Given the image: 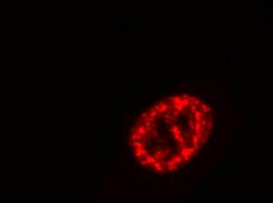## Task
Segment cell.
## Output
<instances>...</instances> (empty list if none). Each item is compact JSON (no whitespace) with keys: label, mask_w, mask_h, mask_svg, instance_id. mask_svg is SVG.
<instances>
[{"label":"cell","mask_w":273,"mask_h":203,"mask_svg":"<svg viewBox=\"0 0 273 203\" xmlns=\"http://www.w3.org/2000/svg\"><path fill=\"white\" fill-rule=\"evenodd\" d=\"M173 97H174V95H173V94H171V95H170V96H168V99H167V100H168V101H171V102H172V101H173Z\"/></svg>","instance_id":"28"},{"label":"cell","mask_w":273,"mask_h":203,"mask_svg":"<svg viewBox=\"0 0 273 203\" xmlns=\"http://www.w3.org/2000/svg\"><path fill=\"white\" fill-rule=\"evenodd\" d=\"M213 109H217V101L213 102Z\"/></svg>","instance_id":"31"},{"label":"cell","mask_w":273,"mask_h":203,"mask_svg":"<svg viewBox=\"0 0 273 203\" xmlns=\"http://www.w3.org/2000/svg\"><path fill=\"white\" fill-rule=\"evenodd\" d=\"M206 127H207V129H208V130H211V129L213 128V122L208 121V122H207V126H206Z\"/></svg>","instance_id":"24"},{"label":"cell","mask_w":273,"mask_h":203,"mask_svg":"<svg viewBox=\"0 0 273 203\" xmlns=\"http://www.w3.org/2000/svg\"><path fill=\"white\" fill-rule=\"evenodd\" d=\"M136 134H139V135L141 136V137H144V136H147L148 135V130L142 126V124H140V126H138V128H136Z\"/></svg>","instance_id":"2"},{"label":"cell","mask_w":273,"mask_h":203,"mask_svg":"<svg viewBox=\"0 0 273 203\" xmlns=\"http://www.w3.org/2000/svg\"><path fill=\"white\" fill-rule=\"evenodd\" d=\"M203 118H204V113H203L200 109L197 110V112L194 113V120H195V122H200Z\"/></svg>","instance_id":"4"},{"label":"cell","mask_w":273,"mask_h":203,"mask_svg":"<svg viewBox=\"0 0 273 203\" xmlns=\"http://www.w3.org/2000/svg\"><path fill=\"white\" fill-rule=\"evenodd\" d=\"M172 159H173V161L176 162V164H181L182 161H184V159H182L180 155H176V156H173Z\"/></svg>","instance_id":"12"},{"label":"cell","mask_w":273,"mask_h":203,"mask_svg":"<svg viewBox=\"0 0 273 203\" xmlns=\"http://www.w3.org/2000/svg\"><path fill=\"white\" fill-rule=\"evenodd\" d=\"M190 110H191L192 114H194V113L198 110V107H197V106H195L193 102H191V105H190Z\"/></svg>","instance_id":"15"},{"label":"cell","mask_w":273,"mask_h":203,"mask_svg":"<svg viewBox=\"0 0 273 203\" xmlns=\"http://www.w3.org/2000/svg\"><path fill=\"white\" fill-rule=\"evenodd\" d=\"M178 129H179V126H177V124H173V126H171V128L168 129V132H170V134H177L178 133Z\"/></svg>","instance_id":"11"},{"label":"cell","mask_w":273,"mask_h":203,"mask_svg":"<svg viewBox=\"0 0 273 203\" xmlns=\"http://www.w3.org/2000/svg\"><path fill=\"white\" fill-rule=\"evenodd\" d=\"M173 139H174L176 141H178L179 143H181V142L185 141V139L182 137V135H178V134H174V135H173Z\"/></svg>","instance_id":"13"},{"label":"cell","mask_w":273,"mask_h":203,"mask_svg":"<svg viewBox=\"0 0 273 203\" xmlns=\"http://www.w3.org/2000/svg\"><path fill=\"white\" fill-rule=\"evenodd\" d=\"M188 127H190V130H194L195 129V126H194V122L192 119H188Z\"/></svg>","instance_id":"16"},{"label":"cell","mask_w":273,"mask_h":203,"mask_svg":"<svg viewBox=\"0 0 273 203\" xmlns=\"http://www.w3.org/2000/svg\"><path fill=\"white\" fill-rule=\"evenodd\" d=\"M130 140H131V142H134V141H140V140H141V136L139 135V134H136V132H134V133H131Z\"/></svg>","instance_id":"8"},{"label":"cell","mask_w":273,"mask_h":203,"mask_svg":"<svg viewBox=\"0 0 273 203\" xmlns=\"http://www.w3.org/2000/svg\"><path fill=\"white\" fill-rule=\"evenodd\" d=\"M199 109H200L204 114H207V113H210V112H211V108H210L206 103H201V105H200V108H199Z\"/></svg>","instance_id":"9"},{"label":"cell","mask_w":273,"mask_h":203,"mask_svg":"<svg viewBox=\"0 0 273 203\" xmlns=\"http://www.w3.org/2000/svg\"><path fill=\"white\" fill-rule=\"evenodd\" d=\"M191 137H192V142H193V143H197V142H199L198 135H195V134H192Z\"/></svg>","instance_id":"21"},{"label":"cell","mask_w":273,"mask_h":203,"mask_svg":"<svg viewBox=\"0 0 273 203\" xmlns=\"http://www.w3.org/2000/svg\"><path fill=\"white\" fill-rule=\"evenodd\" d=\"M167 114H170V115H172V116H176V118L180 115V113H178L177 110L172 107V105L168 106V108H167Z\"/></svg>","instance_id":"5"},{"label":"cell","mask_w":273,"mask_h":203,"mask_svg":"<svg viewBox=\"0 0 273 203\" xmlns=\"http://www.w3.org/2000/svg\"><path fill=\"white\" fill-rule=\"evenodd\" d=\"M201 96H203V97H208V99L211 97V95H210V94H203Z\"/></svg>","instance_id":"30"},{"label":"cell","mask_w":273,"mask_h":203,"mask_svg":"<svg viewBox=\"0 0 273 203\" xmlns=\"http://www.w3.org/2000/svg\"><path fill=\"white\" fill-rule=\"evenodd\" d=\"M131 146L134 147L136 149H144L145 144L142 142H140V141H134V142H131Z\"/></svg>","instance_id":"6"},{"label":"cell","mask_w":273,"mask_h":203,"mask_svg":"<svg viewBox=\"0 0 273 203\" xmlns=\"http://www.w3.org/2000/svg\"><path fill=\"white\" fill-rule=\"evenodd\" d=\"M190 135H191V132H190V130H184V133H182V137H184L185 140H186V139H188Z\"/></svg>","instance_id":"18"},{"label":"cell","mask_w":273,"mask_h":203,"mask_svg":"<svg viewBox=\"0 0 273 203\" xmlns=\"http://www.w3.org/2000/svg\"><path fill=\"white\" fill-rule=\"evenodd\" d=\"M193 103H194V105H195L198 108H200V105H201V100H200V99H197V97H195V100L193 101Z\"/></svg>","instance_id":"20"},{"label":"cell","mask_w":273,"mask_h":203,"mask_svg":"<svg viewBox=\"0 0 273 203\" xmlns=\"http://www.w3.org/2000/svg\"><path fill=\"white\" fill-rule=\"evenodd\" d=\"M157 142H159V143H165L166 141H165L163 137H160V139H158V140H157Z\"/></svg>","instance_id":"26"},{"label":"cell","mask_w":273,"mask_h":203,"mask_svg":"<svg viewBox=\"0 0 273 203\" xmlns=\"http://www.w3.org/2000/svg\"><path fill=\"white\" fill-rule=\"evenodd\" d=\"M140 118H141L142 120H146V119L148 118V113H147V112H144V113L140 115Z\"/></svg>","instance_id":"23"},{"label":"cell","mask_w":273,"mask_h":203,"mask_svg":"<svg viewBox=\"0 0 273 203\" xmlns=\"http://www.w3.org/2000/svg\"><path fill=\"white\" fill-rule=\"evenodd\" d=\"M204 137L206 139V140H210L211 139V132L208 130V129H206L204 132Z\"/></svg>","instance_id":"17"},{"label":"cell","mask_w":273,"mask_h":203,"mask_svg":"<svg viewBox=\"0 0 273 203\" xmlns=\"http://www.w3.org/2000/svg\"><path fill=\"white\" fill-rule=\"evenodd\" d=\"M144 168H145L146 170H152V169H153V166H152V164H146Z\"/></svg>","instance_id":"25"},{"label":"cell","mask_w":273,"mask_h":203,"mask_svg":"<svg viewBox=\"0 0 273 203\" xmlns=\"http://www.w3.org/2000/svg\"><path fill=\"white\" fill-rule=\"evenodd\" d=\"M171 122H174V123H176V124L178 126V124L180 123V120H179L178 118H176V116H172V119H171Z\"/></svg>","instance_id":"22"},{"label":"cell","mask_w":273,"mask_h":203,"mask_svg":"<svg viewBox=\"0 0 273 203\" xmlns=\"http://www.w3.org/2000/svg\"><path fill=\"white\" fill-rule=\"evenodd\" d=\"M181 105H182L184 107H190L191 101H190L188 99H186V100H182V99H181Z\"/></svg>","instance_id":"14"},{"label":"cell","mask_w":273,"mask_h":203,"mask_svg":"<svg viewBox=\"0 0 273 203\" xmlns=\"http://www.w3.org/2000/svg\"><path fill=\"white\" fill-rule=\"evenodd\" d=\"M153 108L155 109L159 114H164L165 112H167V108H168V105L167 103H165L164 101H160V103H158V105H155Z\"/></svg>","instance_id":"1"},{"label":"cell","mask_w":273,"mask_h":203,"mask_svg":"<svg viewBox=\"0 0 273 203\" xmlns=\"http://www.w3.org/2000/svg\"><path fill=\"white\" fill-rule=\"evenodd\" d=\"M151 137H154V139H158V132L155 130V129H153V130H151V134H150Z\"/></svg>","instance_id":"19"},{"label":"cell","mask_w":273,"mask_h":203,"mask_svg":"<svg viewBox=\"0 0 273 203\" xmlns=\"http://www.w3.org/2000/svg\"><path fill=\"white\" fill-rule=\"evenodd\" d=\"M181 99H182V100H186V99H188V95H187V94H185V93H184V94L181 95Z\"/></svg>","instance_id":"27"},{"label":"cell","mask_w":273,"mask_h":203,"mask_svg":"<svg viewBox=\"0 0 273 203\" xmlns=\"http://www.w3.org/2000/svg\"><path fill=\"white\" fill-rule=\"evenodd\" d=\"M172 107L176 109L178 113H180V114H182L185 112V107L181 105V101H180V103H172Z\"/></svg>","instance_id":"3"},{"label":"cell","mask_w":273,"mask_h":203,"mask_svg":"<svg viewBox=\"0 0 273 203\" xmlns=\"http://www.w3.org/2000/svg\"><path fill=\"white\" fill-rule=\"evenodd\" d=\"M200 142H201V144H205V143H206V142H207V140H206V139H205V137H203V139H201V140H200Z\"/></svg>","instance_id":"29"},{"label":"cell","mask_w":273,"mask_h":203,"mask_svg":"<svg viewBox=\"0 0 273 203\" xmlns=\"http://www.w3.org/2000/svg\"><path fill=\"white\" fill-rule=\"evenodd\" d=\"M148 116H150V118H153V119H158L159 113L153 108V107H151V108H150V113H148Z\"/></svg>","instance_id":"7"},{"label":"cell","mask_w":273,"mask_h":203,"mask_svg":"<svg viewBox=\"0 0 273 203\" xmlns=\"http://www.w3.org/2000/svg\"><path fill=\"white\" fill-rule=\"evenodd\" d=\"M145 153H146V150H145V149H136V151H134V156H136V157H141V156H144V155H145Z\"/></svg>","instance_id":"10"}]
</instances>
